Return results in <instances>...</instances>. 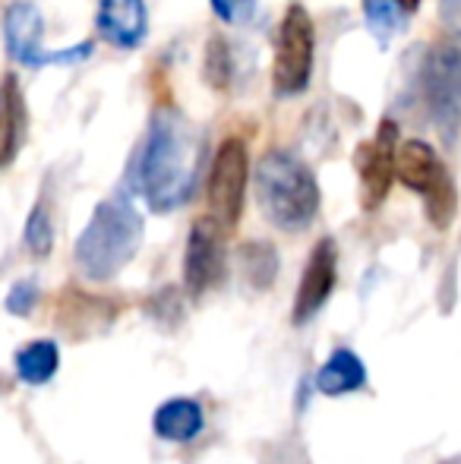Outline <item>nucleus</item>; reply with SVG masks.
<instances>
[{
  "label": "nucleus",
  "mask_w": 461,
  "mask_h": 464,
  "mask_svg": "<svg viewBox=\"0 0 461 464\" xmlns=\"http://www.w3.org/2000/svg\"><path fill=\"white\" fill-rule=\"evenodd\" d=\"M199 146L193 127L178 108H155L149 133L133 165V187L152 212L165 215L180 208L197 184Z\"/></svg>",
  "instance_id": "nucleus-1"
},
{
  "label": "nucleus",
  "mask_w": 461,
  "mask_h": 464,
  "mask_svg": "<svg viewBox=\"0 0 461 464\" xmlns=\"http://www.w3.org/2000/svg\"><path fill=\"white\" fill-rule=\"evenodd\" d=\"M399 4H401V10H405V13H414L420 6V0H399Z\"/></svg>",
  "instance_id": "nucleus-23"
},
{
  "label": "nucleus",
  "mask_w": 461,
  "mask_h": 464,
  "mask_svg": "<svg viewBox=\"0 0 461 464\" xmlns=\"http://www.w3.org/2000/svg\"><path fill=\"white\" fill-rule=\"evenodd\" d=\"M142 231H146V221L127 193L101 199L89 225L76 237L73 259L80 272L89 281H111L139 253Z\"/></svg>",
  "instance_id": "nucleus-2"
},
{
  "label": "nucleus",
  "mask_w": 461,
  "mask_h": 464,
  "mask_svg": "<svg viewBox=\"0 0 461 464\" xmlns=\"http://www.w3.org/2000/svg\"><path fill=\"white\" fill-rule=\"evenodd\" d=\"M209 6L225 25H246L256 13V0H209Z\"/></svg>",
  "instance_id": "nucleus-21"
},
{
  "label": "nucleus",
  "mask_w": 461,
  "mask_h": 464,
  "mask_svg": "<svg viewBox=\"0 0 461 464\" xmlns=\"http://www.w3.org/2000/svg\"><path fill=\"white\" fill-rule=\"evenodd\" d=\"M395 178L424 202L427 221L437 231H446L458 212V189L446 161L424 140H408L395 152Z\"/></svg>",
  "instance_id": "nucleus-5"
},
{
  "label": "nucleus",
  "mask_w": 461,
  "mask_h": 464,
  "mask_svg": "<svg viewBox=\"0 0 461 464\" xmlns=\"http://www.w3.org/2000/svg\"><path fill=\"white\" fill-rule=\"evenodd\" d=\"M23 240H25V250L32 253L35 259H44L51 250H54V221H51V208L44 202H35L25 218V231H23Z\"/></svg>",
  "instance_id": "nucleus-19"
},
{
  "label": "nucleus",
  "mask_w": 461,
  "mask_h": 464,
  "mask_svg": "<svg viewBox=\"0 0 461 464\" xmlns=\"http://www.w3.org/2000/svg\"><path fill=\"white\" fill-rule=\"evenodd\" d=\"M256 202L263 218L272 227L301 234L313 225L320 212V184L316 174L301 155L272 149L256 165Z\"/></svg>",
  "instance_id": "nucleus-3"
},
{
  "label": "nucleus",
  "mask_w": 461,
  "mask_h": 464,
  "mask_svg": "<svg viewBox=\"0 0 461 464\" xmlns=\"http://www.w3.org/2000/svg\"><path fill=\"white\" fill-rule=\"evenodd\" d=\"M234 76V61H231V48L222 35H209L203 51V80L206 86H212L216 92H225L231 86Z\"/></svg>",
  "instance_id": "nucleus-18"
},
{
  "label": "nucleus",
  "mask_w": 461,
  "mask_h": 464,
  "mask_svg": "<svg viewBox=\"0 0 461 464\" xmlns=\"http://www.w3.org/2000/svg\"><path fill=\"white\" fill-rule=\"evenodd\" d=\"M246 180H250V159H246V142L237 136L218 146L216 161L209 171V187H206V199H209V215L222 225V231H234L244 215L246 199Z\"/></svg>",
  "instance_id": "nucleus-8"
},
{
  "label": "nucleus",
  "mask_w": 461,
  "mask_h": 464,
  "mask_svg": "<svg viewBox=\"0 0 461 464\" xmlns=\"http://www.w3.org/2000/svg\"><path fill=\"white\" fill-rule=\"evenodd\" d=\"M401 4L399 0H363V16H367V25L373 32L376 42L386 48L395 38V32L401 29Z\"/></svg>",
  "instance_id": "nucleus-20"
},
{
  "label": "nucleus",
  "mask_w": 461,
  "mask_h": 464,
  "mask_svg": "<svg viewBox=\"0 0 461 464\" xmlns=\"http://www.w3.org/2000/svg\"><path fill=\"white\" fill-rule=\"evenodd\" d=\"M25 140V95L19 80L6 73L0 80V168L16 159L19 146Z\"/></svg>",
  "instance_id": "nucleus-15"
},
{
  "label": "nucleus",
  "mask_w": 461,
  "mask_h": 464,
  "mask_svg": "<svg viewBox=\"0 0 461 464\" xmlns=\"http://www.w3.org/2000/svg\"><path fill=\"white\" fill-rule=\"evenodd\" d=\"M313 385L326 398H341L351 395V392H360L367 385V363L351 348H335L326 357V363L316 370Z\"/></svg>",
  "instance_id": "nucleus-14"
},
{
  "label": "nucleus",
  "mask_w": 461,
  "mask_h": 464,
  "mask_svg": "<svg viewBox=\"0 0 461 464\" xmlns=\"http://www.w3.org/2000/svg\"><path fill=\"white\" fill-rule=\"evenodd\" d=\"M335 281H339V246L332 237H322L320 244L310 250L307 266L297 281L294 294V310H291V323L307 325L316 313L326 306V300L332 297Z\"/></svg>",
  "instance_id": "nucleus-11"
},
{
  "label": "nucleus",
  "mask_w": 461,
  "mask_h": 464,
  "mask_svg": "<svg viewBox=\"0 0 461 464\" xmlns=\"http://www.w3.org/2000/svg\"><path fill=\"white\" fill-rule=\"evenodd\" d=\"M57 367H61V351L54 342L42 338V342L25 344L23 351H16V376L29 385H44L54 379Z\"/></svg>",
  "instance_id": "nucleus-17"
},
{
  "label": "nucleus",
  "mask_w": 461,
  "mask_h": 464,
  "mask_svg": "<svg viewBox=\"0 0 461 464\" xmlns=\"http://www.w3.org/2000/svg\"><path fill=\"white\" fill-rule=\"evenodd\" d=\"M316 63V25L303 4H288L275 35L272 57V89L275 95H301L313 80Z\"/></svg>",
  "instance_id": "nucleus-6"
},
{
  "label": "nucleus",
  "mask_w": 461,
  "mask_h": 464,
  "mask_svg": "<svg viewBox=\"0 0 461 464\" xmlns=\"http://www.w3.org/2000/svg\"><path fill=\"white\" fill-rule=\"evenodd\" d=\"M418 80L430 121L446 146H456L461 136V29L446 32L427 48Z\"/></svg>",
  "instance_id": "nucleus-4"
},
{
  "label": "nucleus",
  "mask_w": 461,
  "mask_h": 464,
  "mask_svg": "<svg viewBox=\"0 0 461 464\" xmlns=\"http://www.w3.org/2000/svg\"><path fill=\"white\" fill-rule=\"evenodd\" d=\"M225 231L212 215H199L184 250V291L193 300L209 294L225 278Z\"/></svg>",
  "instance_id": "nucleus-10"
},
{
  "label": "nucleus",
  "mask_w": 461,
  "mask_h": 464,
  "mask_svg": "<svg viewBox=\"0 0 461 464\" xmlns=\"http://www.w3.org/2000/svg\"><path fill=\"white\" fill-rule=\"evenodd\" d=\"M95 29L111 48L133 51L149 35V10L146 0H99Z\"/></svg>",
  "instance_id": "nucleus-12"
},
{
  "label": "nucleus",
  "mask_w": 461,
  "mask_h": 464,
  "mask_svg": "<svg viewBox=\"0 0 461 464\" xmlns=\"http://www.w3.org/2000/svg\"><path fill=\"white\" fill-rule=\"evenodd\" d=\"M206 430V408L197 398H171L152 414V433L165 442H193Z\"/></svg>",
  "instance_id": "nucleus-13"
},
{
  "label": "nucleus",
  "mask_w": 461,
  "mask_h": 464,
  "mask_svg": "<svg viewBox=\"0 0 461 464\" xmlns=\"http://www.w3.org/2000/svg\"><path fill=\"white\" fill-rule=\"evenodd\" d=\"M395 152H399V127L395 121H379L373 140L360 142L354 152V168H357V180H360V206L367 212L386 202L389 189L395 180Z\"/></svg>",
  "instance_id": "nucleus-9"
},
{
  "label": "nucleus",
  "mask_w": 461,
  "mask_h": 464,
  "mask_svg": "<svg viewBox=\"0 0 461 464\" xmlns=\"http://www.w3.org/2000/svg\"><path fill=\"white\" fill-rule=\"evenodd\" d=\"M237 266L253 291H269L278 278V250L272 240H244L237 250Z\"/></svg>",
  "instance_id": "nucleus-16"
},
{
  "label": "nucleus",
  "mask_w": 461,
  "mask_h": 464,
  "mask_svg": "<svg viewBox=\"0 0 461 464\" xmlns=\"http://www.w3.org/2000/svg\"><path fill=\"white\" fill-rule=\"evenodd\" d=\"M44 19L32 0H13L4 13V42L6 54L23 67H67L92 54V42H80L67 51H44Z\"/></svg>",
  "instance_id": "nucleus-7"
},
{
  "label": "nucleus",
  "mask_w": 461,
  "mask_h": 464,
  "mask_svg": "<svg viewBox=\"0 0 461 464\" xmlns=\"http://www.w3.org/2000/svg\"><path fill=\"white\" fill-rule=\"evenodd\" d=\"M35 304H38V285L35 281H16L13 291L6 294V310L16 313V316H29Z\"/></svg>",
  "instance_id": "nucleus-22"
}]
</instances>
